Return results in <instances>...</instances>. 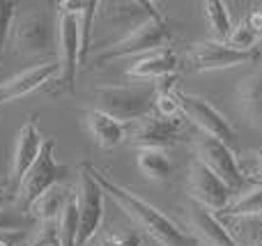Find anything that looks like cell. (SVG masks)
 Wrapping results in <instances>:
<instances>
[{"instance_id":"obj_1","label":"cell","mask_w":262,"mask_h":246,"mask_svg":"<svg viewBox=\"0 0 262 246\" xmlns=\"http://www.w3.org/2000/svg\"><path fill=\"white\" fill-rule=\"evenodd\" d=\"M88 168H90L92 177L97 180V184L104 189L106 196L113 198V200L120 205V210L127 212L129 219L134 221L145 235H149L157 244H161V246H198V242H195L191 235H186L184 230H180V226H177L172 219H168L161 210L149 205L147 200L136 196L134 191L115 184L113 180H108L101 170H97L95 166L88 164Z\"/></svg>"},{"instance_id":"obj_20","label":"cell","mask_w":262,"mask_h":246,"mask_svg":"<svg viewBox=\"0 0 262 246\" xmlns=\"http://www.w3.org/2000/svg\"><path fill=\"white\" fill-rule=\"evenodd\" d=\"M69 196H72V189H64L62 184H58V187L49 189L46 193H41V196L30 205L28 214H30L35 221H41V223L58 221L60 212H62V207H64V203H67Z\"/></svg>"},{"instance_id":"obj_14","label":"cell","mask_w":262,"mask_h":246,"mask_svg":"<svg viewBox=\"0 0 262 246\" xmlns=\"http://www.w3.org/2000/svg\"><path fill=\"white\" fill-rule=\"evenodd\" d=\"M60 78V64L58 60H49V62L35 64V67L26 69V72L16 74V76L7 78L0 83V106L12 104V101L21 99V97L30 95V92L39 90L44 83Z\"/></svg>"},{"instance_id":"obj_5","label":"cell","mask_w":262,"mask_h":246,"mask_svg":"<svg viewBox=\"0 0 262 246\" xmlns=\"http://www.w3.org/2000/svg\"><path fill=\"white\" fill-rule=\"evenodd\" d=\"M55 46H58L60 81L67 90H74L76 72L81 64V32H78V16L74 0H62L55 5Z\"/></svg>"},{"instance_id":"obj_30","label":"cell","mask_w":262,"mask_h":246,"mask_svg":"<svg viewBox=\"0 0 262 246\" xmlns=\"http://www.w3.org/2000/svg\"><path fill=\"white\" fill-rule=\"evenodd\" d=\"M255 164H258V170L262 173V150L258 152V154H255Z\"/></svg>"},{"instance_id":"obj_2","label":"cell","mask_w":262,"mask_h":246,"mask_svg":"<svg viewBox=\"0 0 262 246\" xmlns=\"http://www.w3.org/2000/svg\"><path fill=\"white\" fill-rule=\"evenodd\" d=\"M157 85H99L95 108L122 124H134L154 113Z\"/></svg>"},{"instance_id":"obj_32","label":"cell","mask_w":262,"mask_h":246,"mask_svg":"<svg viewBox=\"0 0 262 246\" xmlns=\"http://www.w3.org/2000/svg\"><path fill=\"white\" fill-rule=\"evenodd\" d=\"M0 203H3V200H0Z\"/></svg>"},{"instance_id":"obj_18","label":"cell","mask_w":262,"mask_h":246,"mask_svg":"<svg viewBox=\"0 0 262 246\" xmlns=\"http://www.w3.org/2000/svg\"><path fill=\"white\" fill-rule=\"evenodd\" d=\"M88 129H90L95 143L104 150H113L127 138V124L108 118L106 113H101L97 108H92L88 113Z\"/></svg>"},{"instance_id":"obj_10","label":"cell","mask_w":262,"mask_h":246,"mask_svg":"<svg viewBox=\"0 0 262 246\" xmlns=\"http://www.w3.org/2000/svg\"><path fill=\"white\" fill-rule=\"evenodd\" d=\"M195 154H198L195 159L207 166L214 175H219L232 191H237L246 184V175L242 173L232 150L228 145H223L221 141L207 136V133H200L195 138Z\"/></svg>"},{"instance_id":"obj_19","label":"cell","mask_w":262,"mask_h":246,"mask_svg":"<svg viewBox=\"0 0 262 246\" xmlns=\"http://www.w3.org/2000/svg\"><path fill=\"white\" fill-rule=\"evenodd\" d=\"M239 106L251 127L262 131V74L244 78L239 85Z\"/></svg>"},{"instance_id":"obj_28","label":"cell","mask_w":262,"mask_h":246,"mask_svg":"<svg viewBox=\"0 0 262 246\" xmlns=\"http://www.w3.org/2000/svg\"><path fill=\"white\" fill-rule=\"evenodd\" d=\"M97 246H143V237L138 230H115L101 237Z\"/></svg>"},{"instance_id":"obj_3","label":"cell","mask_w":262,"mask_h":246,"mask_svg":"<svg viewBox=\"0 0 262 246\" xmlns=\"http://www.w3.org/2000/svg\"><path fill=\"white\" fill-rule=\"evenodd\" d=\"M172 41V28L166 21V16H157L152 21H147L145 26L136 28L134 32H129L127 37L118 39L115 44L106 46L101 53H97L95 64L97 67H104V64L113 62V60H122V58H131V55H147L154 51L168 49V44Z\"/></svg>"},{"instance_id":"obj_29","label":"cell","mask_w":262,"mask_h":246,"mask_svg":"<svg viewBox=\"0 0 262 246\" xmlns=\"http://www.w3.org/2000/svg\"><path fill=\"white\" fill-rule=\"evenodd\" d=\"M249 26H251V30L255 32V37L262 39V9H258V12L251 14V16H249Z\"/></svg>"},{"instance_id":"obj_11","label":"cell","mask_w":262,"mask_h":246,"mask_svg":"<svg viewBox=\"0 0 262 246\" xmlns=\"http://www.w3.org/2000/svg\"><path fill=\"white\" fill-rule=\"evenodd\" d=\"M189 193L209 212H223L235 200V191L198 159H193L189 166Z\"/></svg>"},{"instance_id":"obj_9","label":"cell","mask_w":262,"mask_h":246,"mask_svg":"<svg viewBox=\"0 0 262 246\" xmlns=\"http://www.w3.org/2000/svg\"><path fill=\"white\" fill-rule=\"evenodd\" d=\"M182 131H184L182 115L161 118V115L152 113L147 118L134 122L131 131H127V138L131 145H136L138 150H166V147L175 145L180 141Z\"/></svg>"},{"instance_id":"obj_4","label":"cell","mask_w":262,"mask_h":246,"mask_svg":"<svg viewBox=\"0 0 262 246\" xmlns=\"http://www.w3.org/2000/svg\"><path fill=\"white\" fill-rule=\"evenodd\" d=\"M53 150H55V141L49 138V141L44 143V147H41L37 161L30 166V170L23 175L21 184L16 187V203H18L23 214H28L30 205L41 196V193H46L49 189L58 187V184H62L64 180H67L69 168L64 164H58V161H55Z\"/></svg>"},{"instance_id":"obj_13","label":"cell","mask_w":262,"mask_h":246,"mask_svg":"<svg viewBox=\"0 0 262 246\" xmlns=\"http://www.w3.org/2000/svg\"><path fill=\"white\" fill-rule=\"evenodd\" d=\"M44 136H41L39 127H37L35 118L26 120L23 127L18 129V136H16V143H14V154H12V170H9V184L16 187L21 184L23 175L30 170V166L37 161L39 156L41 147H44Z\"/></svg>"},{"instance_id":"obj_12","label":"cell","mask_w":262,"mask_h":246,"mask_svg":"<svg viewBox=\"0 0 262 246\" xmlns=\"http://www.w3.org/2000/svg\"><path fill=\"white\" fill-rule=\"evenodd\" d=\"M14 46L21 55L49 53L55 46V26L39 12H30L14 23Z\"/></svg>"},{"instance_id":"obj_16","label":"cell","mask_w":262,"mask_h":246,"mask_svg":"<svg viewBox=\"0 0 262 246\" xmlns=\"http://www.w3.org/2000/svg\"><path fill=\"white\" fill-rule=\"evenodd\" d=\"M189 219H191L193 230L198 233V237L203 239L205 244H209V246H242L207 207L198 205L195 200H191V205H189Z\"/></svg>"},{"instance_id":"obj_23","label":"cell","mask_w":262,"mask_h":246,"mask_svg":"<svg viewBox=\"0 0 262 246\" xmlns=\"http://www.w3.org/2000/svg\"><path fill=\"white\" fill-rule=\"evenodd\" d=\"M78 242V205L76 191L67 198L62 212L58 216V246H76Z\"/></svg>"},{"instance_id":"obj_6","label":"cell","mask_w":262,"mask_h":246,"mask_svg":"<svg viewBox=\"0 0 262 246\" xmlns=\"http://www.w3.org/2000/svg\"><path fill=\"white\" fill-rule=\"evenodd\" d=\"M76 205H78V242L76 246H88L97 237L106 212V193L92 177L88 164L83 166L76 189Z\"/></svg>"},{"instance_id":"obj_31","label":"cell","mask_w":262,"mask_h":246,"mask_svg":"<svg viewBox=\"0 0 262 246\" xmlns=\"http://www.w3.org/2000/svg\"><path fill=\"white\" fill-rule=\"evenodd\" d=\"M5 189H7V187H5V182H3V180H0V200H3V198H5Z\"/></svg>"},{"instance_id":"obj_24","label":"cell","mask_w":262,"mask_h":246,"mask_svg":"<svg viewBox=\"0 0 262 246\" xmlns=\"http://www.w3.org/2000/svg\"><path fill=\"white\" fill-rule=\"evenodd\" d=\"M223 214L230 219H249V216H260L262 214V184L260 187L249 189L246 193H242L239 198L230 203L223 210Z\"/></svg>"},{"instance_id":"obj_8","label":"cell","mask_w":262,"mask_h":246,"mask_svg":"<svg viewBox=\"0 0 262 246\" xmlns=\"http://www.w3.org/2000/svg\"><path fill=\"white\" fill-rule=\"evenodd\" d=\"M260 51H237L230 44L214 39H205L191 46L189 51V69L191 72H214V69H230L242 67L258 60Z\"/></svg>"},{"instance_id":"obj_26","label":"cell","mask_w":262,"mask_h":246,"mask_svg":"<svg viewBox=\"0 0 262 246\" xmlns=\"http://www.w3.org/2000/svg\"><path fill=\"white\" fill-rule=\"evenodd\" d=\"M228 44L237 51H255L258 49V46H255L258 44V37H255V32L251 30L249 21H244L237 28H232V35H230V39H228Z\"/></svg>"},{"instance_id":"obj_22","label":"cell","mask_w":262,"mask_h":246,"mask_svg":"<svg viewBox=\"0 0 262 246\" xmlns=\"http://www.w3.org/2000/svg\"><path fill=\"white\" fill-rule=\"evenodd\" d=\"M203 7H205V16H207V26H209V32H212V39L228 44V39H230V35H232V21H230L228 5L221 3V0H207Z\"/></svg>"},{"instance_id":"obj_17","label":"cell","mask_w":262,"mask_h":246,"mask_svg":"<svg viewBox=\"0 0 262 246\" xmlns=\"http://www.w3.org/2000/svg\"><path fill=\"white\" fill-rule=\"evenodd\" d=\"M177 64H180V60H177L175 51L161 49L136 60L127 69V76L138 78V81H161V78H170L175 74Z\"/></svg>"},{"instance_id":"obj_25","label":"cell","mask_w":262,"mask_h":246,"mask_svg":"<svg viewBox=\"0 0 262 246\" xmlns=\"http://www.w3.org/2000/svg\"><path fill=\"white\" fill-rule=\"evenodd\" d=\"M35 219L23 212H3L0 210V233H21V230L32 228Z\"/></svg>"},{"instance_id":"obj_7","label":"cell","mask_w":262,"mask_h":246,"mask_svg":"<svg viewBox=\"0 0 262 246\" xmlns=\"http://www.w3.org/2000/svg\"><path fill=\"white\" fill-rule=\"evenodd\" d=\"M175 99H177V106H180V113L189 122H193L200 129V133H207V136L216 138V141H221L223 145H228L232 150V145L237 143V131L207 99L195 95H186V92H175Z\"/></svg>"},{"instance_id":"obj_27","label":"cell","mask_w":262,"mask_h":246,"mask_svg":"<svg viewBox=\"0 0 262 246\" xmlns=\"http://www.w3.org/2000/svg\"><path fill=\"white\" fill-rule=\"evenodd\" d=\"M14 14H16V3L12 0H0V58L7 49V37L14 28Z\"/></svg>"},{"instance_id":"obj_15","label":"cell","mask_w":262,"mask_h":246,"mask_svg":"<svg viewBox=\"0 0 262 246\" xmlns=\"http://www.w3.org/2000/svg\"><path fill=\"white\" fill-rule=\"evenodd\" d=\"M101 12L104 18L118 30H124V37L134 32L136 28L145 26L147 21L161 16L154 3H145V0H127V3H101Z\"/></svg>"},{"instance_id":"obj_21","label":"cell","mask_w":262,"mask_h":246,"mask_svg":"<svg viewBox=\"0 0 262 246\" xmlns=\"http://www.w3.org/2000/svg\"><path fill=\"white\" fill-rule=\"evenodd\" d=\"M136 164L143 177L149 182H168L172 175V159L166 150H140Z\"/></svg>"}]
</instances>
